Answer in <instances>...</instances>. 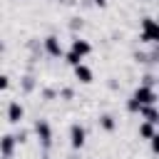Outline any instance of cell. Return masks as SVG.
Segmentation results:
<instances>
[{
	"label": "cell",
	"instance_id": "cell-1",
	"mask_svg": "<svg viewBox=\"0 0 159 159\" xmlns=\"http://www.w3.org/2000/svg\"><path fill=\"white\" fill-rule=\"evenodd\" d=\"M20 117H22V107L20 104H12L10 107V122H17Z\"/></svg>",
	"mask_w": 159,
	"mask_h": 159
},
{
	"label": "cell",
	"instance_id": "cell-2",
	"mask_svg": "<svg viewBox=\"0 0 159 159\" xmlns=\"http://www.w3.org/2000/svg\"><path fill=\"white\" fill-rule=\"evenodd\" d=\"M72 137H75V139H72V142H75V147H80V144H82V137H84V132H82L80 127H75V129H72Z\"/></svg>",
	"mask_w": 159,
	"mask_h": 159
},
{
	"label": "cell",
	"instance_id": "cell-7",
	"mask_svg": "<svg viewBox=\"0 0 159 159\" xmlns=\"http://www.w3.org/2000/svg\"><path fill=\"white\" fill-rule=\"evenodd\" d=\"M2 87H7V80H5V77H0V89H2Z\"/></svg>",
	"mask_w": 159,
	"mask_h": 159
},
{
	"label": "cell",
	"instance_id": "cell-5",
	"mask_svg": "<svg viewBox=\"0 0 159 159\" xmlns=\"http://www.w3.org/2000/svg\"><path fill=\"white\" fill-rule=\"evenodd\" d=\"M157 35V27H154V22H147V37H154Z\"/></svg>",
	"mask_w": 159,
	"mask_h": 159
},
{
	"label": "cell",
	"instance_id": "cell-8",
	"mask_svg": "<svg viewBox=\"0 0 159 159\" xmlns=\"http://www.w3.org/2000/svg\"><path fill=\"white\" fill-rule=\"evenodd\" d=\"M97 2H99V5H102V2H104V0H97Z\"/></svg>",
	"mask_w": 159,
	"mask_h": 159
},
{
	"label": "cell",
	"instance_id": "cell-6",
	"mask_svg": "<svg viewBox=\"0 0 159 159\" xmlns=\"http://www.w3.org/2000/svg\"><path fill=\"white\" fill-rule=\"evenodd\" d=\"M89 47L84 45V42H75V52H87Z\"/></svg>",
	"mask_w": 159,
	"mask_h": 159
},
{
	"label": "cell",
	"instance_id": "cell-3",
	"mask_svg": "<svg viewBox=\"0 0 159 159\" xmlns=\"http://www.w3.org/2000/svg\"><path fill=\"white\" fill-rule=\"evenodd\" d=\"M77 77H82V82H89V70L77 65Z\"/></svg>",
	"mask_w": 159,
	"mask_h": 159
},
{
	"label": "cell",
	"instance_id": "cell-4",
	"mask_svg": "<svg viewBox=\"0 0 159 159\" xmlns=\"http://www.w3.org/2000/svg\"><path fill=\"white\" fill-rule=\"evenodd\" d=\"M137 99H142V102H152V92H149V89H139V92H137Z\"/></svg>",
	"mask_w": 159,
	"mask_h": 159
}]
</instances>
